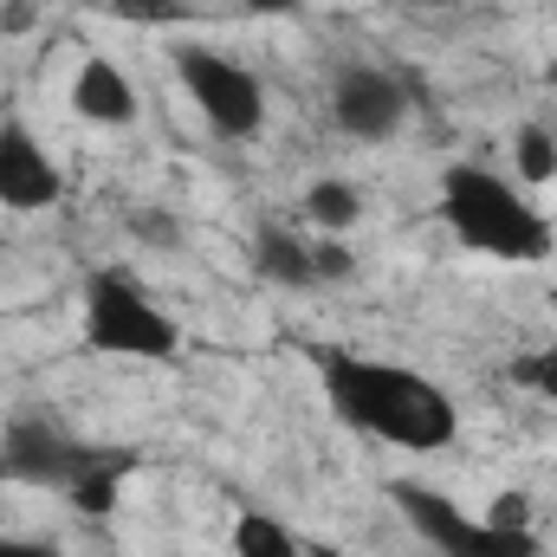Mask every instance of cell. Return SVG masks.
Masks as SVG:
<instances>
[{
  "label": "cell",
  "mask_w": 557,
  "mask_h": 557,
  "mask_svg": "<svg viewBox=\"0 0 557 557\" xmlns=\"http://www.w3.org/2000/svg\"><path fill=\"white\" fill-rule=\"evenodd\" d=\"M318 376H324V396L331 409L363 428L370 441L383 447H403V454H434L460 434V409L441 383H428L409 363H376V357H350V350H324L318 357Z\"/></svg>",
  "instance_id": "1"
},
{
  "label": "cell",
  "mask_w": 557,
  "mask_h": 557,
  "mask_svg": "<svg viewBox=\"0 0 557 557\" xmlns=\"http://www.w3.org/2000/svg\"><path fill=\"white\" fill-rule=\"evenodd\" d=\"M441 221L454 227V240L467 253L506 260V267H539L552 260V221L493 169L480 162H454L441 175Z\"/></svg>",
  "instance_id": "2"
},
{
  "label": "cell",
  "mask_w": 557,
  "mask_h": 557,
  "mask_svg": "<svg viewBox=\"0 0 557 557\" xmlns=\"http://www.w3.org/2000/svg\"><path fill=\"white\" fill-rule=\"evenodd\" d=\"M85 344L104 357H137V363H169L182 350L175 324L111 267L85 278Z\"/></svg>",
  "instance_id": "3"
},
{
  "label": "cell",
  "mask_w": 557,
  "mask_h": 557,
  "mask_svg": "<svg viewBox=\"0 0 557 557\" xmlns=\"http://www.w3.org/2000/svg\"><path fill=\"white\" fill-rule=\"evenodd\" d=\"M389 499H396V512H403L441 557H539V532H532V525L473 519V512H460L447 493H434V486H421V480H396Z\"/></svg>",
  "instance_id": "4"
},
{
  "label": "cell",
  "mask_w": 557,
  "mask_h": 557,
  "mask_svg": "<svg viewBox=\"0 0 557 557\" xmlns=\"http://www.w3.org/2000/svg\"><path fill=\"white\" fill-rule=\"evenodd\" d=\"M175 78H182V91L195 98V111L208 117L214 137H253L267 124V91H260V78L247 65H234V59H221L208 46H182Z\"/></svg>",
  "instance_id": "5"
},
{
  "label": "cell",
  "mask_w": 557,
  "mask_h": 557,
  "mask_svg": "<svg viewBox=\"0 0 557 557\" xmlns=\"http://www.w3.org/2000/svg\"><path fill=\"white\" fill-rule=\"evenodd\" d=\"M403 111H409V91L383 65H344L331 78V117H337L344 137H357V143L396 137L403 131Z\"/></svg>",
  "instance_id": "6"
},
{
  "label": "cell",
  "mask_w": 557,
  "mask_h": 557,
  "mask_svg": "<svg viewBox=\"0 0 557 557\" xmlns=\"http://www.w3.org/2000/svg\"><path fill=\"white\" fill-rule=\"evenodd\" d=\"M98 460H104L98 447H85V441H72V434H59V428H46V421H13V428H7V454H0V467H7L13 480H26V486H59V493H72Z\"/></svg>",
  "instance_id": "7"
},
{
  "label": "cell",
  "mask_w": 557,
  "mask_h": 557,
  "mask_svg": "<svg viewBox=\"0 0 557 557\" xmlns=\"http://www.w3.org/2000/svg\"><path fill=\"white\" fill-rule=\"evenodd\" d=\"M65 195L59 162L46 156V143L33 137L20 117H0V208L13 214H39Z\"/></svg>",
  "instance_id": "8"
},
{
  "label": "cell",
  "mask_w": 557,
  "mask_h": 557,
  "mask_svg": "<svg viewBox=\"0 0 557 557\" xmlns=\"http://www.w3.org/2000/svg\"><path fill=\"white\" fill-rule=\"evenodd\" d=\"M72 111H78L85 124L117 131V124H137V91H131V78H124L111 59H85L78 78H72Z\"/></svg>",
  "instance_id": "9"
},
{
  "label": "cell",
  "mask_w": 557,
  "mask_h": 557,
  "mask_svg": "<svg viewBox=\"0 0 557 557\" xmlns=\"http://www.w3.org/2000/svg\"><path fill=\"white\" fill-rule=\"evenodd\" d=\"M253 260H260V273L278 278V285H318V267H311V247L298 240V234H278V227H260V240H253Z\"/></svg>",
  "instance_id": "10"
},
{
  "label": "cell",
  "mask_w": 557,
  "mask_h": 557,
  "mask_svg": "<svg viewBox=\"0 0 557 557\" xmlns=\"http://www.w3.org/2000/svg\"><path fill=\"white\" fill-rule=\"evenodd\" d=\"M131 467H137L131 454H104V460H98V467L65 493V499H72V512H85V519H111V506L124 499V473H131Z\"/></svg>",
  "instance_id": "11"
},
{
  "label": "cell",
  "mask_w": 557,
  "mask_h": 557,
  "mask_svg": "<svg viewBox=\"0 0 557 557\" xmlns=\"http://www.w3.org/2000/svg\"><path fill=\"white\" fill-rule=\"evenodd\" d=\"M234 557H305V539L273 512H240L234 519Z\"/></svg>",
  "instance_id": "12"
},
{
  "label": "cell",
  "mask_w": 557,
  "mask_h": 557,
  "mask_svg": "<svg viewBox=\"0 0 557 557\" xmlns=\"http://www.w3.org/2000/svg\"><path fill=\"white\" fill-rule=\"evenodd\" d=\"M357 214H363V201H357V188L350 182H311L305 188V221L311 227H324V234H344V227H357Z\"/></svg>",
  "instance_id": "13"
},
{
  "label": "cell",
  "mask_w": 557,
  "mask_h": 557,
  "mask_svg": "<svg viewBox=\"0 0 557 557\" xmlns=\"http://www.w3.org/2000/svg\"><path fill=\"white\" fill-rule=\"evenodd\" d=\"M512 169L525 175V182H557V137L545 131V124H525L519 137H512Z\"/></svg>",
  "instance_id": "14"
},
{
  "label": "cell",
  "mask_w": 557,
  "mask_h": 557,
  "mask_svg": "<svg viewBox=\"0 0 557 557\" xmlns=\"http://www.w3.org/2000/svg\"><path fill=\"white\" fill-rule=\"evenodd\" d=\"M512 383L532 389V396H545V403H557V344L552 350H525V357H512Z\"/></svg>",
  "instance_id": "15"
},
{
  "label": "cell",
  "mask_w": 557,
  "mask_h": 557,
  "mask_svg": "<svg viewBox=\"0 0 557 557\" xmlns=\"http://www.w3.org/2000/svg\"><path fill=\"white\" fill-rule=\"evenodd\" d=\"M117 13H124L131 26H175L188 7H182V0H117Z\"/></svg>",
  "instance_id": "16"
},
{
  "label": "cell",
  "mask_w": 557,
  "mask_h": 557,
  "mask_svg": "<svg viewBox=\"0 0 557 557\" xmlns=\"http://www.w3.org/2000/svg\"><path fill=\"white\" fill-rule=\"evenodd\" d=\"M33 26V0H7L0 7V33H26Z\"/></svg>",
  "instance_id": "17"
},
{
  "label": "cell",
  "mask_w": 557,
  "mask_h": 557,
  "mask_svg": "<svg viewBox=\"0 0 557 557\" xmlns=\"http://www.w3.org/2000/svg\"><path fill=\"white\" fill-rule=\"evenodd\" d=\"M0 557H59V552L39 545V539H0Z\"/></svg>",
  "instance_id": "18"
},
{
  "label": "cell",
  "mask_w": 557,
  "mask_h": 557,
  "mask_svg": "<svg viewBox=\"0 0 557 557\" xmlns=\"http://www.w3.org/2000/svg\"><path fill=\"white\" fill-rule=\"evenodd\" d=\"M240 7H247V13H292L298 0H240Z\"/></svg>",
  "instance_id": "19"
},
{
  "label": "cell",
  "mask_w": 557,
  "mask_h": 557,
  "mask_svg": "<svg viewBox=\"0 0 557 557\" xmlns=\"http://www.w3.org/2000/svg\"><path fill=\"white\" fill-rule=\"evenodd\" d=\"M305 557H344L337 545H305Z\"/></svg>",
  "instance_id": "20"
},
{
  "label": "cell",
  "mask_w": 557,
  "mask_h": 557,
  "mask_svg": "<svg viewBox=\"0 0 557 557\" xmlns=\"http://www.w3.org/2000/svg\"><path fill=\"white\" fill-rule=\"evenodd\" d=\"M396 7H434V0H396Z\"/></svg>",
  "instance_id": "21"
}]
</instances>
